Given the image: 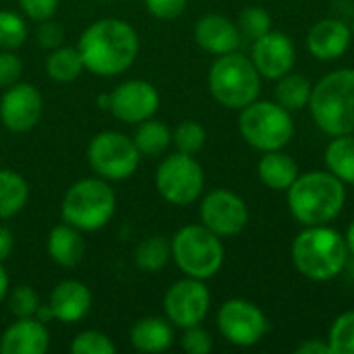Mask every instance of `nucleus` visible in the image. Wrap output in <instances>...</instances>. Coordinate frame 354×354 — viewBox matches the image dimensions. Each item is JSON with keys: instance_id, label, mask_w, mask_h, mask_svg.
<instances>
[{"instance_id": "nucleus-36", "label": "nucleus", "mask_w": 354, "mask_h": 354, "mask_svg": "<svg viewBox=\"0 0 354 354\" xmlns=\"http://www.w3.org/2000/svg\"><path fill=\"white\" fill-rule=\"evenodd\" d=\"M183 351L189 354H209L214 348V338L207 330H203L201 326H191L185 328L183 334Z\"/></svg>"}, {"instance_id": "nucleus-38", "label": "nucleus", "mask_w": 354, "mask_h": 354, "mask_svg": "<svg viewBox=\"0 0 354 354\" xmlns=\"http://www.w3.org/2000/svg\"><path fill=\"white\" fill-rule=\"evenodd\" d=\"M60 0H19L21 10L31 19V21H48L56 15Z\"/></svg>"}, {"instance_id": "nucleus-24", "label": "nucleus", "mask_w": 354, "mask_h": 354, "mask_svg": "<svg viewBox=\"0 0 354 354\" xmlns=\"http://www.w3.org/2000/svg\"><path fill=\"white\" fill-rule=\"evenodd\" d=\"M29 201V185L15 170H0V220L17 216Z\"/></svg>"}, {"instance_id": "nucleus-16", "label": "nucleus", "mask_w": 354, "mask_h": 354, "mask_svg": "<svg viewBox=\"0 0 354 354\" xmlns=\"http://www.w3.org/2000/svg\"><path fill=\"white\" fill-rule=\"evenodd\" d=\"M251 60L261 77L280 79L292 71L297 62V50L292 39L282 31H268L253 41Z\"/></svg>"}, {"instance_id": "nucleus-9", "label": "nucleus", "mask_w": 354, "mask_h": 354, "mask_svg": "<svg viewBox=\"0 0 354 354\" xmlns=\"http://www.w3.org/2000/svg\"><path fill=\"white\" fill-rule=\"evenodd\" d=\"M87 162L104 180H127L137 172L141 153L131 137L116 131H104L89 141Z\"/></svg>"}, {"instance_id": "nucleus-15", "label": "nucleus", "mask_w": 354, "mask_h": 354, "mask_svg": "<svg viewBox=\"0 0 354 354\" xmlns=\"http://www.w3.org/2000/svg\"><path fill=\"white\" fill-rule=\"evenodd\" d=\"M44 112V97L31 83L17 81L6 87L0 100V120L12 133H27L35 129Z\"/></svg>"}, {"instance_id": "nucleus-25", "label": "nucleus", "mask_w": 354, "mask_h": 354, "mask_svg": "<svg viewBox=\"0 0 354 354\" xmlns=\"http://www.w3.org/2000/svg\"><path fill=\"white\" fill-rule=\"evenodd\" d=\"M133 141L139 149L141 156H147V158H158L162 156L170 143H172V131L160 122V120H153V118H147L143 122L137 124V131L133 135Z\"/></svg>"}, {"instance_id": "nucleus-43", "label": "nucleus", "mask_w": 354, "mask_h": 354, "mask_svg": "<svg viewBox=\"0 0 354 354\" xmlns=\"http://www.w3.org/2000/svg\"><path fill=\"white\" fill-rule=\"evenodd\" d=\"M8 288H10V280H8V274H6L4 266L0 263V303L6 299V295H8Z\"/></svg>"}, {"instance_id": "nucleus-21", "label": "nucleus", "mask_w": 354, "mask_h": 354, "mask_svg": "<svg viewBox=\"0 0 354 354\" xmlns=\"http://www.w3.org/2000/svg\"><path fill=\"white\" fill-rule=\"evenodd\" d=\"M46 249H48L50 259L56 266L66 268V270L77 268L85 257V241L81 236V230L66 222H62L50 230Z\"/></svg>"}, {"instance_id": "nucleus-33", "label": "nucleus", "mask_w": 354, "mask_h": 354, "mask_svg": "<svg viewBox=\"0 0 354 354\" xmlns=\"http://www.w3.org/2000/svg\"><path fill=\"white\" fill-rule=\"evenodd\" d=\"M239 29H241L243 35H247L249 39L255 41L257 37L272 31V17L261 6H249L239 17Z\"/></svg>"}, {"instance_id": "nucleus-11", "label": "nucleus", "mask_w": 354, "mask_h": 354, "mask_svg": "<svg viewBox=\"0 0 354 354\" xmlns=\"http://www.w3.org/2000/svg\"><path fill=\"white\" fill-rule=\"evenodd\" d=\"M218 328L230 344L249 348L266 336L268 319L257 305L245 299H230L218 311Z\"/></svg>"}, {"instance_id": "nucleus-39", "label": "nucleus", "mask_w": 354, "mask_h": 354, "mask_svg": "<svg viewBox=\"0 0 354 354\" xmlns=\"http://www.w3.org/2000/svg\"><path fill=\"white\" fill-rule=\"evenodd\" d=\"M62 39H64V27L52 19L48 21H41L39 27H37V41L41 48H48V50H54L58 46H62Z\"/></svg>"}, {"instance_id": "nucleus-40", "label": "nucleus", "mask_w": 354, "mask_h": 354, "mask_svg": "<svg viewBox=\"0 0 354 354\" xmlns=\"http://www.w3.org/2000/svg\"><path fill=\"white\" fill-rule=\"evenodd\" d=\"M145 6L158 19H176L185 10L187 0H145Z\"/></svg>"}, {"instance_id": "nucleus-26", "label": "nucleus", "mask_w": 354, "mask_h": 354, "mask_svg": "<svg viewBox=\"0 0 354 354\" xmlns=\"http://www.w3.org/2000/svg\"><path fill=\"white\" fill-rule=\"evenodd\" d=\"M83 60L81 54L71 46H58L50 52V56L46 58V73L50 79L58 81V83H71L75 81L81 73H83Z\"/></svg>"}, {"instance_id": "nucleus-6", "label": "nucleus", "mask_w": 354, "mask_h": 354, "mask_svg": "<svg viewBox=\"0 0 354 354\" xmlns=\"http://www.w3.org/2000/svg\"><path fill=\"white\" fill-rule=\"evenodd\" d=\"M207 85L216 102L230 110H243L257 100L261 91V75L253 60L239 54H222L212 64Z\"/></svg>"}, {"instance_id": "nucleus-45", "label": "nucleus", "mask_w": 354, "mask_h": 354, "mask_svg": "<svg viewBox=\"0 0 354 354\" xmlns=\"http://www.w3.org/2000/svg\"><path fill=\"white\" fill-rule=\"evenodd\" d=\"M97 106H100L102 110H108V112H110V93L97 95Z\"/></svg>"}, {"instance_id": "nucleus-2", "label": "nucleus", "mask_w": 354, "mask_h": 354, "mask_svg": "<svg viewBox=\"0 0 354 354\" xmlns=\"http://www.w3.org/2000/svg\"><path fill=\"white\" fill-rule=\"evenodd\" d=\"M344 183L330 170H313L288 187V209L303 226H322L336 220L344 207Z\"/></svg>"}, {"instance_id": "nucleus-44", "label": "nucleus", "mask_w": 354, "mask_h": 354, "mask_svg": "<svg viewBox=\"0 0 354 354\" xmlns=\"http://www.w3.org/2000/svg\"><path fill=\"white\" fill-rule=\"evenodd\" d=\"M346 245H348V253H353L354 255V220H353V224L348 226V232H346Z\"/></svg>"}, {"instance_id": "nucleus-4", "label": "nucleus", "mask_w": 354, "mask_h": 354, "mask_svg": "<svg viewBox=\"0 0 354 354\" xmlns=\"http://www.w3.org/2000/svg\"><path fill=\"white\" fill-rule=\"evenodd\" d=\"M309 108L315 124L330 137L354 133V68L326 75L311 91Z\"/></svg>"}, {"instance_id": "nucleus-7", "label": "nucleus", "mask_w": 354, "mask_h": 354, "mask_svg": "<svg viewBox=\"0 0 354 354\" xmlns=\"http://www.w3.org/2000/svg\"><path fill=\"white\" fill-rule=\"evenodd\" d=\"M172 259L178 270L197 280L214 278L224 263V245L203 224L183 226L170 243Z\"/></svg>"}, {"instance_id": "nucleus-3", "label": "nucleus", "mask_w": 354, "mask_h": 354, "mask_svg": "<svg viewBox=\"0 0 354 354\" xmlns=\"http://www.w3.org/2000/svg\"><path fill=\"white\" fill-rule=\"evenodd\" d=\"M295 268L313 282H328L340 276L348 261L346 239L326 224L307 226L292 243Z\"/></svg>"}, {"instance_id": "nucleus-27", "label": "nucleus", "mask_w": 354, "mask_h": 354, "mask_svg": "<svg viewBox=\"0 0 354 354\" xmlns=\"http://www.w3.org/2000/svg\"><path fill=\"white\" fill-rule=\"evenodd\" d=\"M326 166L342 183L354 185V135H340L326 149Z\"/></svg>"}, {"instance_id": "nucleus-29", "label": "nucleus", "mask_w": 354, "mask_h": 354, "mask_svg": "<svg viewBox=\"0 0 354 354\" xmlns=\"http://www.w3.org/2000/svg\"><path fill=\"white\" fill-rule=\"evenodd\" d=\"M172 257L170 243L164 236H147L135 249V263L139 270L147 274H158L166 268L168 259Z\"/></svg>"}, {"instance_id": "nucleus-22", "label": "nucleus", "mask_w": 354, "mask_h": 354, "mask_svg": "<svg viewBox=\"0 0 354 354\" xmlns=\"http://www.w3.org/2000/svg\"><path fill=\"white\" fill-rule=\"evenodd\" d=\"M172 342H174L172 324L162 317H141L131 328V344L139 353H164L172 346Z\"/></svg>"}, {"instance_id": "nucleus-32", "label": "nucleus", "mask_w": 354, "mask_h": 354, "mask_svg": "<svg viewBox=\"0 0 354 354\" xmlns=\"http://www.w3.org/2000/svg\"><path fill=\"white\" fill-rule=\"evenodd\" d=\"M328 344L332 354H354V311L342 313L334 322Z\"/></svg>"}, {"instance_id": "nucleus-12", "label": "nucleus", "mask_w": 354, "mask_h": 354, "mask_svg": "<svg viewBox=\"0 0 354 354\" xmlns=\"http://www.w3.org/2000/svg\"><path fill=\"white\" fill-rule=\"evenodd\" d=\"M209 290L203 284V280L197 278H185L174 282L166 295H164V313L166 319L176 328H191L199 326L207 311H209Z\"/></svg>"}, {"instance_id": "nucleus-14", "label": "nucleus", "mask_w": 354, "mask_h": 354, "mask_svg": "<svg viewBox=\"0 0 354 354\" xmlns=\"http://www.w3.org/2000/svg\"><path fill=\"white\" fill-rule=\"evenodd\" d=\"M158 108H160V93L149 81L143 79L124 81L110 93L112 116H116L127 124H139L147 118H153Z\"/></svg>"}, {"instance_id": "nucleus-8", "label": "nucleus", "mask_w": 354, "mask_h": 354, "mask_svg": "<svg viewBox=\"0 0 354 354\" xmlns=\"http://www.w3.org/2000/svg\"><path fill=\"white\" fill-rule=\"evenodd\" d=\"M239 131L243 139L259 151H276L295 137V120L290 110L274 102H251L241 110Z\"/></svg>"}, {"instance_id": "nucleus-23", "label": "nucleus", "mask_w": 354, "mask_h": 354, "mask_svg": "<svg viewBox=\"0 0 354 354\" xmlns=\"http://www.w3.org/2000/svg\"><path fill=\"white\" fill-rule=\"evenodd\" d=\"M257 174L266 187L274 191H288V187L299 176V166L288 153L276 149L266 151V156L257 164Z\"/></svg>"}, {"instance_id": "nucleus-46", "label": "nucleus", "mask_w": 354, "mask_h": 354, "mask_svg": "<svg viewBox=\"0 0 354 354\" xmlns=\"http://www.w3.org/2000/svg\"><path fill=\"white\" fill-rule=\"evenodd\" d=\"M351 29H353V35H354V23H353V27H351Z\"/></svg>"}, {"instance_id": "nucleus-37", "label": "nucleus", "mask_w": 354, "mask_h": 354, "mask_svg": "<svg viewBox=\"0 0 354 354\" xmlns=\"http://www.w3.org/2000/svg\"><path fill=\"white\" fill-rule=\"evenodd\" d=\"M23 75V62L12 50H0V87L15 85Z\"/></svg>"}, {"instance_id": "nucleus-19", "label": "nucleus", "mask_w": 354, "mask_h": 354, "mask_svg": "<svg viewBox=\"0 0 354 354\" xmlns=\"http://www.w3.org/2000/svg\"><path fill=\"white\" fill-rule=\"evenodd\" d=\"M195 41L209 54H230L241 46V29L224 15H205L195 25Z\"/></svg>"}, {"instance_id": "nucleus-13", "label": "nucleus", "mask_w": 354, "mask_h": 354, "mask_svg": "<svg viewBox=\"0 0 354 354\" xmlns=\"http://www.w3.org/2000/svg\"><path fill=\"white\" fill-rule=\"evenodd\" d=\"M199 216L201 224L220 239L241 234L249 222L247 203L228 189H216L207 193L201 201Z\"/></svg>"}, {"instance_id": "nucleus-5", "label": "nucleus", "mask_w": 354, "mask_h": 354, "mask_svg": "<svg viewBox=\"0 0 354 354\" xmlns=\"http://www.w3.org/2000/svg\"><path fill=\"white\" fill-rule=\"evenodd\" d=\"M116 214V193L104 178H81L62 197V222L81 232L104 228Z\"/></svg>"}, {"instance_id": "nucleus-20", "label": "nucleus", "mask_w": 354, "mask_h": 354, "mask_svg": "<svg viewBox=\"0 0 354 354\" xmlns=\"http://www.w3.org/2000/svg\"><path fill=\"white\" fill-rule=\"evenodd\" d=\"M91 303H93L91 290L79 280L58 282L50 295V301H48L54 319H58L62 324L81 322L89 313Z\"/></svg>"}, {"instance_id": "nucleus-1", "label": "nucleus", "mask_w": 354, "mask_h": 354, "mask_svg": "<svg viewBox=\"0 0 354 354\" xmlns=\"http://www.w3.org/2000/svg\"><path fill=\"white\" fill-rule=\"evenodd\" d=\"M83 66L97 77H114L133 66L139 54V35L122 19L93 21L79 37Z\"/></svg>"}, {"instance_id": "nucleus-30", "label": "nucleus", "mask_w": 354, "mask_h": 354, "mask_svg": "<svg viewBox=\"0 0 354 354\" xmlns=\"http://www.w3.org/2000/svg\"><path fill=\"white\" fill-rule=\"evenodd\" d=\"M29 35L27 23L12 10H0V50H17Z\"/></svg>"}, {"instance_id": "nucleus-34", "label": "nucleus", "mask_w": 354, "mask_h": 354, "mask_svg": "<svg viewBox=\"0 0 354 354\" xmlns=\"http://www.w3.org/2000/svg\"><path fill=\"white\" fill-rule=\"evenodd\" d=\"M114 351H116L114 342L97 330H87L77 334L71 344L73 354H114Z\"/></svg>"}, {"instance_id": "nucleus-41", "label": "nucleus", "mask_w": 354, "mask_h": 354, "mask_svg": "<svg viewBox=\"0 0 354 354\" xmlns=\"http://www.w3.org/2000/svg\"><path fill=\"white\" fill-rule=\"evenodd\" d=\"M12 249H15V236H12V232L6 226H0V263L10 257Z\"/></svg>"}, {"instance_id": "nucleus-28", "label": "nucleus", "mask_w": 354, "mask_h": 354, "mask_svg": "<svg viewBox=\"0 0 354 354\" xmlns=\"http://www.w3.org/2000/svg\"><path fill=\"white\" fill-rule=\"evenodd\" d=\"M313 85L307 77L297 75V73H286L284 77L278 79L276 85V100L280 106H284L286 110H303L305 106H309V97H311Z\"/></svg>"}, {"instance_id": "nucleus-17", "label": "nucleus", "mask_w": 354, "mask_h": 354, "mask_svg": "<svg viewBox=\"0 0 354 354\" xmlns=\"http://www.w3.org/2000/svg\"><path fill=\"white\" fill-rule=\"evenodd\" d=\"M48 348L50 332L37 317H17L0 338L2 354H44Z\"/></svg>"}, {"instance_id": "nucleus-35", "label": "nucleus", "mask_w": 354, "mask_h": 354, "mask_svg": "<svg viewBox=\"0 0 354 354\" xmlns=\"http://www.w3.org/2000/svg\"><path fill=\"white\" fill-rule=\"evenodd\" d=\"M39 305H41L39 295L27 284L12 288L8 295V311L15 317H35Z\"/></svg>"}, {"instance_id": "nucleus-10", "label": "nucleus", "mask_w": 354, "mask_h": 354, "mask_svg": "<svg viewBox=\"0 0 354 354\" xmlns=\"http://www.w3.org/2000/svg\"><path fill=\"white\" fill-rule=\"evenodd\" d=\"M203 168L201 164L183 151L166 156L156 170V189L172 205H191L203 191Z\"/></svg>"}, {"instance_id": "nucleus-18", "label": "nucleus", "mask_w": 354, "mask_h": 354, "mask_svg": "<svg viewBox=\"0 0 354 354\" xmlns=\"http://www.w3.org/2000/svg\"><path fill=\"white\" fill-rule=\"evenodd\" d=\"M353 41V29L342 19H324L307 35V48L317 60L340 58Z\"/></svg>"}, {"instance_id": "nucleus-31", "label": "nucleus", "mask_w": 354, "mask_h": 354, "mask_svg": "<svg viewBox=\"0 0 354 354\" xmlns=\"http://www.w3.org/2000/svg\"><path fill=\"white\" fill-rule=\"evenodd\" d=\"M205 129L195 120H183L172 133V143L176 145V149L189 156L199 153L205 145Z\"/></svg>"}, {"instance_id": "nucleus-42", "label": "nucleus", "mask_w": 354, "mask_h": 354, "mask_svg": "<svg viewBox=\"0 0 354 354\" xmlns=\"http://www.w3.org/2000/svg\"><path fill=\"white\" fill-rule=\"evenodd\" d=\"M297 354H332V348H330V344H326L324 340L313 338V340L303 342V344L297 348Z\"/></svg>"}]
</instances>
